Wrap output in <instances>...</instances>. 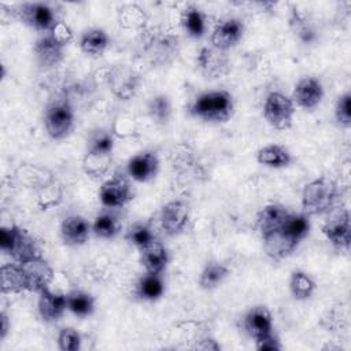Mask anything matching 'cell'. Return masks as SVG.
I'll return each mask as SVG.
<instances>
[{"mask_svg": "<svg viewBox=\"0 0 351 351\" xmlns=\"http://www.w3.org/2000/svg\"><path fill=\"white\" fill-rule=\"evenodd\" d=\"M337 182L326 176L307 182L302 191V207L307 215H321L329 213L339 199Z\"/></svg>", "mask_w": 351, "mask_h": 351, "instance_id": "cell-1", "label": "cell"}, {"mask_svg": "<svg viewBox=\"0 0 351 351\" xmlns=\"http://www.w3.org/2000/svg\"><path fill=\"white\" fill-rule=\"evenodd\" d=\"M233 97L226 90H210L199 95L191 104V114L207 122H226L233 115Z\"/></svg>", "mask_w": 351, "mask_h": 351, "instance_id": "cell-2", "label": "cell"}, {"mask_svg": "<svg viewBox=\"0 0 351 351\" xmlns=\"http://www.w3.org/2000/svg\"><path fill=\"white\" fill-rule=\"evenodd\" d=\"M0 250L1 252L14 258V261L18 263L41 256L37 244L34 239L30 236V233L15 225L1 228Z\"/></svg>", "mask_w": 351, "mask_h": 351, "instance_id": "cell-3", "label": "cell"}, {"mask_svg": "<svg viewBox=\"0 0 351 351\" xmlns=\"http://www.w3.org/2000/svg\"><path fill=\"white\" fill-rule=\"evenodd\" d=\"M295 104L292 99L281 92H270L263 104V117L267 123L277 130H287L292 126Z\"/></svg>", "mask_w": 351, "mask_h": 351, "instance_id": "cell-4", "label": "cell"}, {"mask_svg": "<svg viewBox=\"0 0 351 351\" xmlns=\"http://www.w3.org/2000/svg\"><path fill=\"white\" fill-rule=\"evenodd\" d=\"M44 126L48 136L53 140L67 137L74 126V111L67 101H56L47 107Z\"/></svg>", "mask_w": 351, "mask_h": 351, "instance_id": "cell-5", "label": "cell"}, {"mask_svg": "<svg viewBox=\"0 0 351 351\" xmlns=\"http://www.w3.org/2000/svg\"><path fill=\"white\" fill-rule=\"evenodd\" d=\"M15 15L25 25L47 33L60 21L53 7L48 3H23L15 10Z\"/></svg>", "mask_w": 351, "mask_h": 351, "instance_id": "cell-6", "label": "cell"}, {"mask_svg": "<svg viewBox=\"0 0 351 351\" xmlns=\"http://www.w3.org/2000/svg\"><path fill=\"white\" fill-rule=\"evenodd\" d=\"M107 84L115 97L121 100H129L138 90L140 75L134 69L126 64H118L108 70Z\"/></svg>", "mask_w": 351, "mask_h": 351, "instance_id": "cell-7", "label": "cell"}, {"mask_svg": "<svg viewBox=\"0 0 351 351\" xmlns=\"http://www.w3.org/2000/svg\"><path fill=\"white\" fill-rule=\"evenodd\" d=\"M326 240L340 250H348L351 241V222L347 208L340 210L325 221L321 228Z\"/></svg>", "mask_w": 351, "mask_h": 351, "instance_id": "cell-8", "label": "cell"}, {"mask_svg": "<svg viewBox=\"0 0 351 351\" xmlns=\"http://www.w3.org/2000/svg\"><path fill=\"white\" fill-rule=\"evenodd\" d=\"M132 186L122 176H112L104 181L99 191V199L104 207L118 208L123 207L132 199Z\"/></svg>", "mask_w": 351, "mask_h": 351, "instance_id": "cell-9", "label": "cell"}, {"mask_svg": "<svg viewBox=\"0 0 351 351\" xmlns=\"http://www.w3.org/2000/svg\"><path fill=\"white\" fill-rule=\"evenodd\" d=\"M21 266L26 276L29 292L40 293L41 291L49 288L53 280V270L43 256L22 262Z\"/></svg>", "mask_w": 351, "mask_h": 351, "instance_id": "cell-10", "label": "cell"}, {"mask_svg": "<svg viewBox=\"0 0 351 351\" xmlns=\"http://www.w3.org/2000/svg\"><path fill=\"white\" fill-rule=\"evenodd\" d=\"M244 34V25L237 18H228L215 25L210 36L211 45L221 51H228L239 44Z\"/></svg>", "mask_w": 351, "mask_h": 351, "instance_id": "cell-11", "label": "cell"}, {"mask_svg": "<svg viewBox=\"0 0 351 351\" xmlns=\"http://www.w3.org/2000/svg\"><path fill=\"white\" fill-rule=\"evenodd\" d=\"M189 219V210L185 203L180 200H171L162 207L160 225L169 236L180 234Z\"/></svg>", "mask_w": 351, "mask_h": 351, "instance_id": "cell-12", "label": "cell"}, {"mask_svg": "<svg viewBox=\"0 0 351 351\" xmlns=\"http://www.w3.org/2000/svg\"><path fill=\"white\" fill-rule=\"evenodd\" d=\"M322 97L324 88L321 81L315 77H303L295 85L292 101L302 108L311 110L321 103Z\"/></svg>", "mask_w": 351, "mask_h": 351, "instance_id": "cell-13", "label": "cell"}, {"mask_svg": "<svg viewBox=\"0 0 351 351\" xmlns=\"http://www.w3.org/2000/svg\"><path fill=\"white\" fill-rule=\"evenodd\" d=\"M196 62L200 70L211 78H218L229 70V58L226 52L217 49L213 45L200 48Z\"/></svg>", "mask_w": 351, "mask_h": 351, "instance_id": "cell-14", "label": "cell"}, {"mask_svg": "<svg viewBox=\"0 0 351 351\" xmlns=\"http://www.w3.org/2000/svg\"><path fill=\"white\" fill-rule=\"evenodd\" d=\"M244 329L256 341L273 333V318L265 306L252 307L244 317Z\"/></svg>", "mask_w": 351, "mask_h": 351, "instance_id": "cell-15", "label": "cell"}, {"mask_svg": "<svg viewBox=\"0 0 351 351\" xmlns=\"http://www.w3.org/2000/svg\"><path fill=\"white\" fill-rule=\"evenodd\" d=\"M67 308V295L53 292L49 288L38 293L37 310L43 321L55 322L58 321Z\"/></svg>", "mask_w": 351, "mask_h": 351, "instance_id": "cell-16", "label": "cell"}, {"mask_svg": "<svg viewBox=\"0 0 351 351\" xmlns=\"http://www.w3.org/2000/svg\"><path fill=\"white\" fill-rule=\"evenodd\" d=\"M159 169V159L155 152H140L132 156L128 162V174L137 182L152 180Z\"/></svg>", "mask_w": 351, "mask_h": 351, "instance_id": "cell-17", "label": "cell"}, {"mask_svg": "<svg viewBox=\"0 0 351 351\" xmlns=\"http://www.w3.org/2000/svg\"><path fill=\"white\" fill-rule=\"evenodd\" d=\"M89 233L90 225L81 215H69L60 223V237L66 245L78 247L85 244Z\"/></svg>", "mask_w": 351, "mask_h": 351, "instance_id": "cell-18", "label": "cell"}, {"mask_svg": "<svg viewBox=\"0 0 351 351\" xmlns=\"http://www.w3.org/2000/svg\"><path fill=\"white\" fill-rule=\"evenodd\" d=\"M63 45L58 43L49 33L40 37L33 47V52L40 66L53 67L63 59Z\"/></svg>", "mask_w": 351, "mask_h": 351, "instance_id": "cell-19", "label": "cell"}, {"mask_svg": "<svg viewBox=\"0 0 351 351\" xmlns=\"http://www.w3.org/2000/svg\"><path fill=\"white\" fill-rule=\"evenodd\" d=\"M288 214V210L281 204L271 203L265 206L256 215V223L262 239L280 230Z\"/></svg>", "mask_w": 351, "mask_h": 351, "instance_id": "cell-20", "label": "cell"}, {"mask_svg": "<svg viewBox=\"0 0 351 351\" xmlns=\"http://www.w3.org/2000/svg\"><path fill=\"white\" fill-rule=\"evenodd\" d=\"M0 287L3 293H21L27 291V281L21 263H7L1 266Z\"/></svg>", "mask_w": 351, "mask_h": 351, "instance_id": "cell-21", "label": "cell"}, {"mask_svg": "<svg viewBox=\"0 0 351 351\" xmlns=\"http://www.w3.org/2000/svg\"><path fill=\"white\" fill-rule=\"evenodd\" d=\"M169 263V252L167 248L159 243L154 241L148 247L141 250V265L145 271L162 274Z\"/></svg>", "mask_w": 351, "mask_h": 351, "instance_id": "cell-22", "label": "cell"}, {"mask_svg": "<svg viewBox=\"0 0 351 351\" xmlns=\"http://www.w3.org/2000/svg\"><path fill=\"white\" fill-rule=\"evenodd\" d=\"M292 158L289 151L278 144H267L256 154V162L271 169H282L289 166Z\"/></svg>", "mask_w": 351, "mask_h": 351, "instance_id": "cell-23", "label": "cell"}, {"mask_svg": "<svg viewBox=\"0 0 351 351\" xmlns=\"http://www.w3.org/2000/svg\"><path fill=\"white\" fill-rule=\"evenodd\" d=\"M110 37L106 30L100 27H93L82 33L80 38V48L85 55L100 56L108 47Z\"/></svg>", "mask_w": 351, "mask_h": 351, "instance_id": "cell-24", "label": "cell"}, {"mask_svg": "<svg viewBox=\"0 0 351 351\" xmlns=\"http://www.w3.org/2000/svg\"><path fill=\"white\" fill-rule=\"evenodd\" d=\"M282 234L299 244L310 232V219L304 213H289L280 229Z\"/></svg>", "mask_w": 351, "mask_h": 351, "instance_id": "cell-25", "label": "cell"}, {"mask_svg": "<svg viewBox=\"0 0 351 351\" xmlns=\"http://www.w3.org/2000/svg\"><path fill=\"white\" fill-rule=\"evenodd\" d=\"M262 240H263V244H265L266 254L271 259H276V261L291 255L295 251V248L298 247V244L295 241L288 239L280 230L263 237Z\"/></svg>", "mask_w": 351, "mask_h": 351, "instance_id": "cell-26", "label": "cell"}, {"mask_svg": "<svg viewBox=\"0 0 351 351\" xmlns=\"http://www.w3.org/2000/svg\"><path fill=\"white\" fill-rule=\"evenodd\" d=\"M181 26L192 38H200L206 33L204 14L195 5H189L181 12Z\"/></svg>", "mask_w": 351, "mask_h": 351, "instance_id": "cell-27", "label": "cell"}, {"mask_svg": "<svg viewBox=\"0 0 351 351\" xmlns=\"http://www.w3.org/2000/svg\"><path fill=\"white\" fill-rule=\"evenodd\" d=\"M165 292V282L162 274L147 271L137 284V295L144 300H158Z\"/></svg>", "mask_w": 351, "mask_h": 351, "instance_id": "cell-28", "label": "cell"}, {"mask_svg": "<svg viewBox=\"0 0 351 351\" xmlns=\"http://www.w3.org/2000/svg\"><path fill=\"white\" fill-rule=\"evenodd\" d=\"M229 276V267L221 262H210L199 276V285L203 289H214Z\"/></svg>", "mask_w": 351, "mask_h": 351, "instance_id": "cell-29", "label": "cell"}, {"mask_svg": "<svg viewBox=\"0 0 351 351\" xmlns=\"http://www.w3.org/2000/svg\"><path fill=\"white\" fill-rule=\"evenodd\" d=\"M315 281L304 271L295 270L289 278V291L296 300L308 299L315 291Z\"/></svg>", "mask_w": 351, "mask_h": 351, "instance_id": "cell-30", "label": "cell"}, {"mask_svg": "<svg viewBox=\"0 0 351 351\" xmlns=\"http://www.w3.org/2000/svg\"><path fill=\"white\" fill-rule=\"evenodd\" d=\"M67 308L77 317H88L95 310V299L88 292L71 291L67 293Z\"/></svg>", "mask_w": 351, "mask_h": 351, "instance_id": "cell-31", "label": "cell"}, {"mask_svg": "<svg viewBox=\"0 0 351 351\" xmlns=\"http://www.w3.org/2000/svg\"><path fill=\"white\" fill-rule=\"evenodd\" d=\"M118 21L123 29H141L147 22V15L140 5L125 4L119 8Z\"/></svg>", "mask_w": 351, "mask_h": 351, "instance_id": "cell-32", "label": "cell"}, {"mask_svg": "<svg viewBox=\"0 0 351 351\" xmlns=\"http://www.w3.org/2000/svg\"><path fill=\"white\" fill-rule=\"evenodd\" d=\"M92 230L100 239H112L119 233L121 223L114 214L101 213L95 218Z\"/></svg>", "mask_w": 351, "mask_h": 351, "instance_id": "cell-33", "label": "cell"}, {"mask_svg": "<svg viewBox=\"0 0 351 351\" xmlns=\"http://www.w3.org/2000/svg\"><path fill=\"white\" fill-rule=\"evenodd\" d=\"M114 149V136L107 130H99L89 138L86 154L97 156H111Z\"/></svg>", "mask_w": 351, "mask_h": 351, "instance_id": "cell-34", "label": "cell"}, {"mask_svg": "<svg viewBox=\"0 0 351 351\" xmlns=\"http://www.w3.org/2000/svg\"><path fill=\"white\" fill-rule=\"evenodd\" d=\"M126 240L136 245L137 248L143 250L155 241V236L148 225L143 222H136L132 226H129L126 232Z\"/></svg>", "mask_w": 351, "mask_h": 351, "instance_id": "cell-35", "label": "cell"}, {"mask_svg": "<svg viewBox=\"0 0 351 351\" xmlns=\"http://www.w3.org/2000/svg\"><path fill=\"white\" fill-rule=\"evenodd\" d=\"M148 112L149 117L158 122L165 123L169 121L171 114V104L167 96L165 95H156L148 101Z\"/></svg>", "mask_w": 351, "mask_h": 351, "instance_id": "cell-36", "label": "cell"}, {"mask_svg": "<svg viewBox=\"0 0 351 351\" xmlns=\"http://www.w3.org/2000/svg\"><path fill=\"white\" fill-rule=\"evenodd\" d=\"M335 118L343 128L351 126V93L344 92L340 95L335 104Z\"/></svg>", "mask_w": 351, "mask_h": 351, "instance_id": "cell-37", "label": "cell"}, {"mask_svg": "<svg viewBox=\"0 0 351 351\" xmlns=\"http://www.w3.org/2000/svg\"><path fill=\"white\" fill-rule=\"evenodd\" d=\"M58 347L62 351H78L81 348V335L71 326L62 328L58 335Z\"/></svg>", "mask_w": 351, "mask_h": 351, "instance_id": "cell-38", "label": "cell"}, {"mask_svg": "<svg viewBox=\"0 0 351 351\" xmlns=\"http://www.w3.org/2000/svg\"><path fill=\"white\" fill-rule=\"evenodd\" d=\"M49 34L58 43H60L63 47H66L73 40V30H71V27L64 21H62V19L53 26V29L49 32Z\"/></svg>", "mask_w": 351, "mask_h": 351, "instance_id": "cell-39", "label": "cell"}, {"mask_svg": "<svg viewBox=\"0 0 351 351\" xmlns=\"http://www.w3.org/2000/svg\"><path fill=\"white\" fill-rule=\"evenodd\" d=\"M255 347L259 351H280L281 350V344L273 333L261 339V340H256Z\"/></svg>", "mask_w": 351, "mask_h": 351, "instance_id": "cell-40", "label": "cell"}, {"mask_svg": "<svg viewBox=\"0 0 351 351\" xmlns=\"http://www.w3.org/2000/svg\"><path fill=\"white\" fill-rule=\"evenodd\" d=\"M202 341L203 343L197 344L196 348H200V350H219L221 348V346L214 339H204Z\"/></svg>", "mask_w": 351, "mask_h": 351, "instance_id": "cell-41", "label": "cell"}, {"mask_svg": "<svg viewBox=\"0 0 351 351\" xmlns=\"http://www.w3.org/2000/svg\"><path fill=\"white\" fill-rule=\"evenodd\" d=\"M1 330H0V339L3 340L7 335V330H8V319H7V315L5 313H1Z\"/></svg>", "mask_w": 351, "mask_h": 351, "instance_id": "cell-42", "label": "cell"}]
</instances>
